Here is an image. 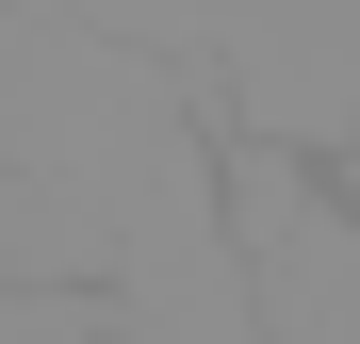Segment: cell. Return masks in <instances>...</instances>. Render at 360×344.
<instances>
[{
  "mask_svg": "<svg viewBox=\"0 0 360 344\" xmlns=\"http://www.w3.org/2000/svg\"><path fill=\"white\" fill-rule=\"evenodd\" d=\"M49 17H82V33H131V49H197V33H213V0H49Z\"/></svg>",
  "mask_w": 360,
  "mask_h": 344,
  "instance_id": "cell-2",
  "label": "cell"
},
{
  "mask_svg": "<svg viewBox=\"0 0 360 344\" xmlns=\"http://www.w3.org/2000/svg\"><path fill=\"white\" fill-rule=\"evenodd\" d=\"M197 66H213V115L246 148L360 164V0H213Z\"/></svg>",
  "mask_w": 360,
  "mask_h": 344,
  "instance_id": "cell-1",
  "label": "cell"
},
{
  "mask_svg": "<svg viewBox=\"0 0 360 344\" xmlns=\"http://www.w3.org/2000/svg\"><path fill=\"white\" fill-rule=\"evenodd\" d=\"M344 197H360V164H344Z\"/></svg>",
  "mask_w": 360,
  "mask_h": 344,
  "instance_id": "cell-3",
  "label": "cell"
}]
</instances>
